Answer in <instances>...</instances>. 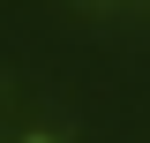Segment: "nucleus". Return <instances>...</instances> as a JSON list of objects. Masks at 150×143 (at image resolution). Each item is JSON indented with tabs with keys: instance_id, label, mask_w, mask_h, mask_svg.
<instances>
[{
	"instance_id": "obj_1",
	"label": "nucleus",
	"mask_w": 150,
	"mask_h": 143,
	"mask_svg": "<svg viewBox=\"0 0 150 143\" xmlns=\"http://www.w3.org/2000/svg\"><path fill=\"white\" fill-rule=\"evenodd\" d=\"M30 143H45V136H30Z\"/></svg>"
}]
</instances>
